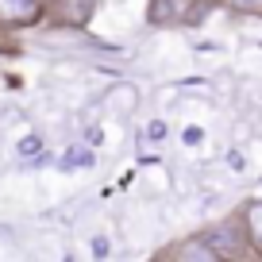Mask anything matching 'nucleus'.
<instances>
[{
	"instance_id": "nucleus-5",
	"label": "nucleus",
	"mask_w": 262,
	"mask_h": 262,
	"mask_svg": "<svg viewBox=\"0 0 262 262\" xmlns=\"http://www.w3.org/2000/svg\"><path fill=\"white\" fill-rule=\"evenodd\" d=\"M155 258H170V262H220V254H216V247L208 243L205 231H193V235H181V239H173V243L158 247Z\"/></svg>"
},
{
	"instance_id": "nucleus-7",
	"label": "nucleus",
	"mask_w": 262,
	"mask_h": 262,
	"mask_svg": "<svg viewBox=\"0 0 262 262\" xmlns=\"http://www.w3.org/2000/svg\"><path fill=\"white\" fill-rule=\"evenodd\" d=\"M224 12L235 19H262V0H224Z\"/></svg>"
},
{
	"instance_id": "nucleus-6",
	"label": "nucleus",
	"mask_w": 262,
	"mask_h": 262,
	"mask_svg": "<svg viewBox=\"0 0 262 262\" xmlns=\"http://www.w3.org/2000/svg\"><path fill=\"white\" fill-rule=\"evenodd\" d=\"M239 212V224H243V239L251 247L254 258H262V196H251L235 208Z\"/></svg>"
},
{
	"instance_id": "nucleus-8",
	"label": "nucleus",
	"mask_w": 262,
	"mask_h": 262,
	"mask_svg": "<svg viewBox=\"0 0 262 262\" xmlns=\"http://www.w3.org/2000/svg\"><path fill=\"white\" fill-rule=\"evenodd\" d=\"M39 147H42V139H39V135H27V139L19 143V155H35Z\"/></svg>"
},
{
	"instance_id": "nucleus-3",
	"label": "nucleus",
	"mask_w": 262,
	"mask_h": 262,
	"mask_svg": "<svg viewBox=\"0 0 262 262\" xmlns=\"http://www.w3.org/2000/svg\"><path fill=\"white\" fill-rule=\"evenodd\" d=\"M201 231H205L208 243L216 247L220 262H224V258H254L251 247H247V239H243V224H239V212L224 216V220L208 224V228H201Z\"/></svg>"
},
{
	"instance_id": "nucleus-4",
	"label": "nucleus",
	"mask_w": 262,
	"mask_h": 262,
	"mask_svg": "<svg viewBox=\"0 0 262 262\" xmlns=\"http://www.w3.org/2000/svg\"><path fill=\"white\" fill-rule=\"evenodd\" d=\"M100 4H104V0H50L42 24H50V27H89L93 19H97Z\"/></svg>"
},
{
	"instance_id": "nucleus-10",
	"label": "nucleus",
	"mask_w": 262,
	"mask_h": 262,
	"mask_svg": "<svg viewBox=\"0 0 262 262\" xmlns=\"http://www.w3.org/2000/svg\"><path fill=\"white\" fill-rule=\"evenodd\" d=\"M0 77H4V74H0Z\"/></svg>"
},
{
	"instance_id": "nucleus-2",
	"label": "nucleus",
	"mask_w": 262,
	"mask_h": 262,
	"mask_svg": "<svg viewBox=\"0 0 262 262\" xmlns=\"http://www.w3.org/2000/svg\"><path fill=\"white\" fill-rule=\"evenodd\" d=\"M224 0H147L150 27H201Z\"/></svg>"
},
{
	"instance_id": "nucleus-9",
	"label": "nucleus",
	"mask_w": 262,
	"mask_h": 262,
	"mask_svg": "<svg viewBox=\"0 0 262 262\" xmlns=\"http://www.w3.org/2000/svg\"><path fill=\"white\" fill-rule=\"evenodd\" d=\"M47 4H50V0H42V8H47Z\"/></svg>"
},
{
	"instance_id": "nucleus-1",
	"label": "nucleus",
	"mask_w": 262,
	"mask_h": 262,
	"mask_svg": "<svg viewBox=\"0 0 262 262\" xmlns=\"http://www.w3.org/2000/svg\"><path fill=\"white\" fill-rule=\"evenodd\" d=\"M47 19L42 0H0V58L24 54V35Z\"/></svg>"
}]
</instances>
